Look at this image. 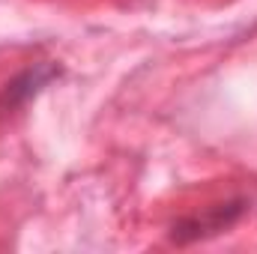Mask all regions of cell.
<instances>
[{
  "label": "cell",
  "mask_w": 257,
  "mask_h": 254,
  "mask_svg": "<svg viewBox=\"0 0 257 254\" xmlns=\"http://www.w3.org/2000/svg\"><path fill=\"white\" fill-rule=\"evenodd\" d=\"M248 212V200L245 197H227L218 203H209L203 209H197L192 215H183L174 221L171 227V239L177 245H189L197 239H209L218 233H227L233 224H239V218Z\"/></svg>",
  "instance_id": "obj_1"
},
{
  "label": "cell",
  "mask_w": 257,
  "mask_h": 254,
  "mask_svg": "<svg viewBox=\"0 0 257 254\" xmlns=\"http://www.w3.org/2000/svg\"><path fill=\"white\" fill-rule=\"evenodd\" d=\"M54 78H60V66H54V63H36V66H30V69H24L21 75H15L3 87V93H0V114H12L15 108L27 105Z\"/></svg>",
  "instance_id": "obj_2"
}]
</instances>
